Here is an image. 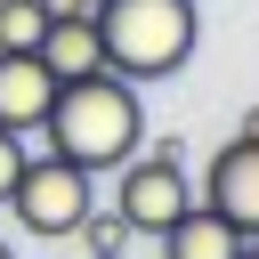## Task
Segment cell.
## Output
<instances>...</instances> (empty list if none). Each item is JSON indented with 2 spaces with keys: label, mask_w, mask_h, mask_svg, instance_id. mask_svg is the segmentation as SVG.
I'll list each match as a JSON object with an SVG mask.
<instances>
[{
  "label": "cell",
  "mask_w": 259,
  "mask_h": 259,
  "mask_svg": "<svg viewBox=\"0 0 259 259\" xmlns=\"http://www.w3.org/2000/svg\"><path fill=\"white\" fill-rule=\"evenodd\" d=\"M16 170H24V138H16V130H0V202H8Z\"/></svg>",
  "instance_id": "cell-10"
},
{
  "label": "cell",
  "mask_w": 259,
  "mask_h": 259,
  "mask_svg": "<svg viewBox=\"0 0 259 259\" xmlns=\"http://www.w3.org/2000/svg\"><path fill=\"white\" fill-rule=\"evenodd\" d=\"M49 8H89V0H49Z\"/></svg>",
  "instance_id": "cell-14"
},
{
  "label": "cell",
  "mask_w": 259,
  "mask_h": 259,
  "mask_svg": "<svg viewBox=\"0 0 259 259\" xmlns=\"http://www.w3.org/2000/svg\"><path fill=\"white\" fill-rule=\"evenodd\" d=\"M154 243H162V259H243V243H251V235H243L235 219H219V210L194 194V202H186Z\"/></svg>",
  "instance_id": "cell-7"
},
{
  "label": "cell",
  "mask_w": 259,
  "mask_h": 259,
  "mask_svg": "<svg viewBox=\"0 0 259 259\" xmlns=\"http://www.w3.org/2000/svg\"><path fill=\"white\" fill-rule=\"evenodd\" d=\"M89 16L105 40V73L121 81H170L202 40L194 0H89Z\"/></svg>",
  "instance_id": "cell-2"
},
{
  "label": "cell",
  "mask_w": 259,
  "mask_h": 259,
  "mask_svg": "<svg viewBox=\"0 0 259 259\" xmlns=\"http://www.w3.org/2000/svg\"><path fill=\"white\" fill-rule=\"evenodd\" d=\"M89 202H97V178H89V170H73L65 154H24L16 186H8L16 227H24V235H49V243H57V235H73Z\"/></svg>",
  "instance_id": "cell-4"
},
{
  "label": "cell",
  "mask_w": 259,
  "mask_h": 259,
  "mask_svg": "<svg viewBox=\"0 0 259 259\" xmlns=\"http://www.w3.org/2000/svg\"><path fill=\"white\" fill-rule=\"evenodd\" d=\"M73 235H81V243H89V251H121V235H130V227H121V210H113V202H89V210H81V227H73Z\"/></svg>",
  "instance_id": "cell-9"
},
{
  "label": "cell",
  "mask_w": 259,
  "mask_h": 259,
  "mask_svg": "<svg viewBox=\"0 0 259 259\" xmlns=\"http://www.w3.org/2000/svg\"><path fill=\"white\" fill-rule=\"evenodd\" d=\"M243 259H259V235H251V243H243Z\"/></svg>",
  "instance_id": "cell-13"
},
{
  "label": "cell",
  "mask_w": 259,
  "mask_h": 259,
  "mask_svg": "<svg viewBox=\"0 0 259 259\" xmlns=\"http://www.w3.org/2000/svg\"><path fill=\"white\" fill-rule=\"evenodd\" d=\"M194 202V178H186V154L162 138V146H138L121 170H113V210L130 235H162L178 210Z\"/></svg>",
  "instance_id": "cell-3"
},
{
  "label": "cell",
  "mask_w": 259,
  "mask_h": 259,
  "mask_svg": "<svg viewBox=\"0 0 259 259\" xmlns=\"http://www.w3.org/2000/svg\"><path fill=\"white\" fill-rule=\"evenodd\" d=\"M235 138H243V146H259V105H251V113L235 121Z\"/></svg>",
  "instance_id": "cell-11"
},
{
  "label": "cell",
  "mask_w": 259,
  "mask_h": 259,
  "mask_svg": "<svg viewBox=\"0 0 259 259\" xmlns=\"http://www.w3.org/2000/svg\"><path fill=\"white\" fill-rule=\"evenodd\" d=\"M89 259H130V251H89Z\"/></svg>",
  "instance_id": "cell-12"
},
{
  "label": "cell",
  "mask_w": 259,
  "mask_h": 259,
  "mask_svg": "<svg viewBox=\"0 0 259 259\" xmlns=\"http://www.w3.org/2000/svg\"><path fill=\"white\" fill-rule=\"evenodd\" d=\"M32 57L49 65V81H89V73H105L97 16H89V8H49V24H40V49H32Z\"/></svg>",
  "instance_id": "cell-5"
},
{
  "label": "cell",
  "mask_w": 259,
  "mask_h": 259,
  "mask_svg": "<svg viewBox=\"0 0 259 259\" xmlns=\"http://www.w3.org/2000/svg\"><path fill=\"white\" fill-rule=\"evenodd\" d=\"M49 97H57L49 65H40L32 49H8V57H0V130L32 138V130H40V113H49Z\"/></svg>",
  "instance_id": "cell-8"
},
{
  "label": "cell",
  "mask_w": 259,
  "mask_h": 259,
  "mask_svg": "<svg viewBox=\"0 0 259 259\" xmlns=\"http://www.w3.org/2000/svg\"><path fill=\"white\" fill-rule=\"evenodd\" d=\"M49 154H65L73 170H121L146 146V113H138V81L121 73H89V81H57L49 113H40Z\"/></svg>",
  "instance_id": "cell-1"
},
{
  "label": "cell",
  "mask_w": 259,
  "mask_h": 259,
  "mask_svg": "<svg viewBox=\"0 0 259 259\" xmlns=\"http://www.w3.org/2000/svg\"><path fill=\"white\" fill-rule=\"evenodd\" d=\"M202 202L219 219H235L243 235H259V146H219L210 154V178H202Z\"/></svg>",
  "instance_id": "cell-6"
},
{
  "label": "cell",
  "mask_w": 259,
  "mask_h": 259,
  "mask_svg": "<svg viewBox=\"0 0 259 259\" xmlns=\"http://www.w3.org/2000/svg\"><path fill=\"white\" fill-rule=\"evenodd\" d=\"M0 259H8V243H0Z\"/></svg>",
  "instance_id": "cell-15"
}]
</instances>
